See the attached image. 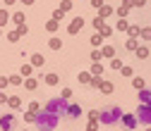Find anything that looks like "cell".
Wrapping results in <instances>:
<instances>
[{
    "instance_id": "6da1fadb",
    "label": "cell",
    "mask_w": 151,
    "mask_h": 131,
    "mask_svg": "<svg viewBox=\"0 0 151 131\" xmlns=\"http://www.w3.org/2000/svg\"><path fill=\"white\" fill-rule=\"evenodd\" d=\"M36 124H39V129H41V131H50V129L55 126V117L50 115V112H46V115L36 117Z\"/></svg>"
},
{
    "instance_id": "7a4b0ae2",
    "label": "cell",
    "mask_w": 151,
    "mask_h": 131,
    "mask_svg": "<svg viewBox=\"0 0 151 131\" xmlns=\"http://www.w3.org/2000/svg\"><path fill=\"white\" fill-rule=\"evenodd\" d=\"M60 110H65V103L63 100H50L48 103V112H50V115H55V112H60Z\"/></svg>"
},
{
    "instance_id": "3957f363",
    "label": "cell",
    "mask_w": 151,
    "mask_h": 131,
    "mask_svg": "<svg viewBox=\"0 0 151 131\" xmlns=\"http://www.w3.org/2000/svg\"><path fill=\"white\" fill-rule=\"evenodd\" d=\"M12 115H3V117H0V129H3V131H7L10 126H12Z\"/></svg>"
},
{
    "instance_id": "277c9868",
    "label": "cell",
    "mask_w": 151,
    "mask_h": 131,
    "mask_svg": "<svg viewBox=\"0 0 151 131\" xmlns=\"http://www.w3.org/2000/svg\"><path fill=\"white\" fill-rule=\"evenodd\" d=\"M7 19H10V14H7V12H5V10H3V12H0V26H3V24H5V22H7Z\"/></svg>"
},
{
    "instance_id": "5b68a950",
    "label": "cell",
    "mask_w": 151,
    "mask_h": 131,
    "mask_svg": "<svg viewBox=\"0 0 151 131\" xmlns=\"http://www.w3.org/2000/svg\"><path fill=\"white\" fill-rule=\"evenodd\" d=\"M24 19H27V17H24V14H14V22H17V24H19V26H24Z\"/></svg>"
},
{
    "instance_id": "8992f818",
    "label": "cell",
    "mask_w": 151,
    "mask_h": 131,
    "mask_svg": "<svg viewBox=\"0 0 151 131\" xmlns=\"http://www.w3.org/2000/svg\"><path fill=\"white\" fill-rule=\"evenodd\" d=\"M0 103H5V93H0Z\"/></svg>"
},
{
    "instance_id": "52a82bcc",
    "label": "cell",
    "mask_w": 151,
    "mask_h": 131,
    "mask_svg": "<svg viewBox=\"0 0 151 131\" xmlns=\"http://www.w3.org/2000/svg\"><path fill=\"white\" fill-rule=\"evenodd\" d=\"M22 3H24V5H31V3H34V0H22Z\"/></svg>"
}]
</instances>
